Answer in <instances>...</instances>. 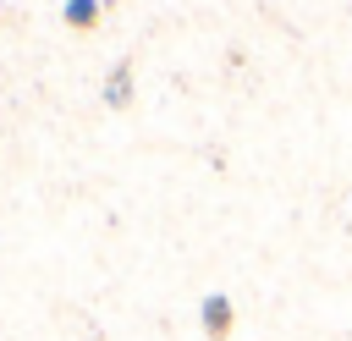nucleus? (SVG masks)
Instances as JSON below:
<instances>
[{
	"instance_id": "obj_3",
	"label": "nucleus",
	"mask_w": 352,
	"mask_h": 341,
	"mask_svg": "<svg viewBox=\"0 0 352 341\" xmlns=\"http://www.w3.org/2000/svg\"><path fill=\"white\" fill-rule=\"evenodd\" d=\"M60 16H66V28H72V33H94V28H99V16H104V0H66V6H60Z\"/></svg>"
},
{
	"instance_id": "obj_1",
	"label": "nucleus",
	"mask_w": 352,
	"mask_h": 341,
	"mask_svg": "<svg viewBox=\"0 0 352 341\" xmlns=\"http://www.w3.org/2000/svg\"><path fill=\"white\" fill-rule=\"evenodd\" d=\"M198 324H204L209 341H231V330H236V308H231V297H226V292H209V297L198 302Z\"/></svg>"
},
{
	"instance_id": "obj_2",
	"label": "nucleus",
	"mask_w": 352,
	"mask_h": 341,
	"mask_svg": "<svg viewBox=\"0 0 352 341\" xmlns=\"http://www.w3.org/2000/svg\"><path fill=\"white\" fill-rule=\"evenodd\" d=\"M104 104H110V110H126V104H132V55H121V60L110 66V77H104Z\"/></svg>"
}]
</instances>
